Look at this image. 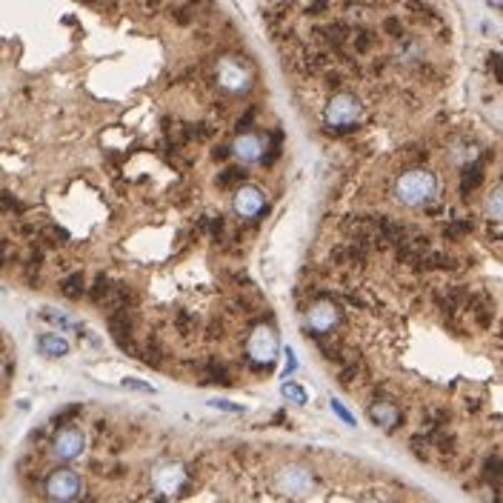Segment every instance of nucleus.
Masks as SVG:
<instances>
[{
	"instance_id": "4be33fe9",
	"label": "nucleus",
	"mask_w": 503,
	"mask_h": 503,
	"mask_svg": "<svg viewBox=\"0 0 503 503\" xmlns=\"http://www.w3.org/2000/svg\"><path fill=\"white\" fill-rule=\"evenodd\" d=\"M175 326H177V332L186 337L189 332L195 329V323H192V318H186V314H177V321H175Z\"/></svg>"
},
{
	"instance_id": "f03ea898",
	"label": "nucleus",
	"mask_w": 503,
	"mask_h": 503,
	"mask_svg": "<svg viewBox=\"0 0 503 503\" xmlns=\"http://www.w3.org/2000/svg\"><path fill=\"white\" fill-rule=\"evenodd\" d=\"M432 192H435V177L426 172H418V169L406 172L398 183V198L403 203H423L432 198Z\"/></svg>"
},
{
	"instance_id": "dca6fc26",
	"label": "nucleus",
	"mask_w": 503,
	"mask_h": 503,
	"mask_svg": "<svg viewBox=\"0 0 503 503\" xmlns=\"http://www.w3.org/2000/svg\"><path fill=\"white\" fill-rule=\"evenodd\" d=\"M198 6H201L198 0H192V3H189V0H186V3L175 6V9H172V17H175V23H183V26H186V23H192V20H195V15H198Z\"/></svg>"
},
{
	"instance_id": "ddd939ff",
	"label": "nucleus",
	"mask_w": 503,
	"mask_h": 503,
	"mask_svg": "<svg viewBox=\"0 0 503 503\" xmlns=\"http://www.w3.org/2000/svg\"><path fill=\"white\" fill-rule=\"evenodd\" d=\"M481 180H483V166H481V163L466 166V169H463V177H460V192L466 195V192H472V189H478Z\"/></svg>"
},
{
	"instance_id": "5701e85b",
	"label": "nucleus",
	"mask_w": 503,
	"mask_h": 503,
	"mask_svg": "<svg viewBox=\"0 0 503 503\" xmlns=\"http://www.w3.org/2000/svg\"><path fill=\"white\" fill-rule=\"evenodd\" d=\"M123 386H129V389H140V392H152V386H149V384H143V381H132V377H126Z\"/></svg>"
},
{
	"instance_id": "20e7f679",
	"label": "nucleus",
	"mask_w": 503,
	"mask_h": 503,
	"mask_svg": "<svg viewBox=\"0 0 503 503\" xmlns=\"http://www.w3.org/2000/svg\"><path fill=\"white\" fill-rule=\"evenodd\" d=\"M109 329H112V337H115V343L120 346L123 352H132L135 355V349H132V318H129V309H115V312H109Z\"/></svg>"
},
{
	"instance_id": "0eeeda50",
	"label": "nucleus",
	"mask_w": 503,
	"mask_h": 503,
	"mask_svg": "<svg viewBox=\"0 0 503 503\" xmlns=\"http://www.w3.org/2000/svg\"><path fill=\"white\" fill-rule=\"evenodd\" d=\"M261 206H263V195L258 192L255 186H243L240 192H238V209L243 214H255Z\"/></svg>"
},
{
	"instance_id": "412c9836",
	"label": "nucleus",
	"mask_w": 503,
	"mask_h": 503,
	"mask_svg": "<svg viewBox=\"0 0 503 503\" xmlns=\"http://www.w3.org/2000/svg\"><path fill=\"white\" fill-rule=\"evenodd\" d=\"M489 66H492V75L497 78V80H503V57L500 54H489Z\"/></svg>"
},
{
	"instance_id": "39448f33",
	"label": "nucleus",
	"mask_w": 503,
	"mask_h": 503,
	"mask_svg": "<svg viewBox=\"0 0 503 503\" xmlns=\"http://www.w3.org/2000/svg\"><path fill=\"white\" fill-rule=\"evenodd\" d=\"M83 452V435L78 429H63L57 437H54V455L60 460H72Z\"/></svg>"
},
{
	"instance_id": "7ed1b4c3",
	"label": "nucleus",
	"mask_w": 503,
	"mask_h": 503,
	"mask_svg": "<svg viewBox=\"0 0 503 503\" xmlns=\"http://www.w3.org/2000/svg\"><path fill=\"white\" fill-rule=\"evenodd\" d=\"M80 492V478L69 469H57L52 472V478L46 483V495L49 497H57V500H69Z\"/></svg>"
},
{
	"instance_id": "9b49d317",
	"label": "nucleus",
	"mask_w": 503,
	"mask_h": 503,
	"mask_svg": "<svg viewBox=\"0 0 503 503\" xmlns=\"http://www.w3.org/2000/svg\"><path fill=\"white\" fill-rule=\"evenodd\" d=\"M309 321H312V326H318V329H329L332 321H335V309H332V303L321 300L318 309H312V312H309Z\"/></svg>"
},
{
	"instance_id": "6ab92c4d",
	"label": "nucleus",
	"mask_w": 503,
	"mask_h": 503,
	"mask_svg": "<svg viewBox=\"0 0 503 503\" xmlns=\"http://www.w3.org/2000/svg\"><path fill=\"white\" fill-rule=\"evenodd\" d=\"M483 475H486V481H492V483H495V481H503V458H489Z\"/></svg>"
},
{
	"instance_id": "f8f14e48",
	"label": "nucleus",
	"mask_w": 503,
	"mask_h": 503,
	"mask_svg": "<svg viewBox=\"0 0 503 503\" xmlns=\"http://www.w3.org/2000/svg\"><path fill=\"white\" fill-rule=\"evenodd\" d=\"M41 352L52 355V358H60V355L69 352V343L63 337H57V335H46V337H41Z\"/></svg>"
},
{
	"instance_id": "f257e3e1",
	"label": "nucleus",
	"mask_w": 503,
	"mask_h": 503,
	"mask_svg": "<svg viewBox=\"0 0 503 503\" xmlns=\"http://www.w3.org/2000/svg\"><path fill=\"white\" fill-rule=\"evenodd\" d=\"M360 115H363V106L355 94L349 92H340L329 101L326 106V123L332 126L335 132H346V129H355L360 123Z\"/></svg>"
},
{
	"instance_id": "b1692460",
	"label": "nucleus",
	"mask_w": 503,
	"mask_h": 503,
	"mask_svg": "<svg viewBox=\"0 0 503 503\" xmlns=\"http://www.w3.org/2000/svg\"><path fill=\"white\" fill-rule=\"evenodd\" d=\"M252 120H255V112H252V109H249V112H246V115H243V117L238 120V129H246V126H249Z\"/></svg>"
},
{
	"instance_id": "9d476101",
	"label": "nucleus",
	"mask_w": 503,
	"mask_h": 503,
	"mask_svg": "<svg viewBox=\"0 0 503 503\" xmlns=\"http://www.w3.org/2000/svg\"><path fill=\"white\" fill-rule=\"evenodd\" d=\"M135 355L152 369H161V363H163V349H161V343H154V340H146L140 349H135Z\"/></svg>"
},
{
	"instance_id": "4468645a",
	"label": "nucleus",
	"mask_w": 503,
	"mask_h": 503,
	"mask_svg": "<svg viewBox=\"0 0 503 503\" xmlns=\"http://www.w3.org/2000/svg\"><path fill=\"white\" fill-rule=\"evenodd\" d=\"M112 286L115 283L106 277V275H98L94 277V283H92V289H89V295H92V300L98 303V306H103V300L109 298V292H112Z\"/></svg>"
},
{
	"instance_id": "f3484780",
	"label": "nucleus",
	"mask_w": 503,
	"mask_h": 503,
	"mask_svg": "<svg viewBox=\"0 0 503 503\" xmlns=\"http://www.w3.org/2000/svg\"><path fill=\"white\" fill-rule=\"evenodd\" d=\"M206 377L214 381V384H229L232 381V374H229V369L224 363H206Z\"/></svg>"
},
{
	"instance_id": "a211bd4d",
	"label": "nucleus",
	"mask_w": 503,
	"mask_h": 503,
	"mask_svg": "<svg viewBox=\"0 0 503 503\" xmlns=\"http://www.w3.org/2000/svg\"><path fill=\"white\" fill-rule=\"evenodd\" d=\"M240 180H243V169H240V166H229L226 172H220L217 186H220V189H229V186H238Z\"/></svg>"
},
{
	"instance_id": "aec40b11",
	"label": "nucleus",
	"mask_w": 503,
	"mask_h": 503,
	"mask_svg": "<svg viewBox=\"0 0 503 503\" xmlns=\"http://www.w3.org/2000/svg\"><path fill=\"white\" fill-rule=\"evenodd\" d=\"M283 395H286V398H292L295 403H306V392H303V386H298V384L283 386Z\"/></svg>"
},
{
	"instance_id": "2eb2a0df",
	"label": "nucleus",
	"mask_w": 503,
	"mask_h": 503,
	"mask_svg": "<svg viewBox=\"0 0 503 503\" xmlns=\"http://www.w3.org/2000/svg\"><path fill=\"white\" fill-rule=\"evenodd\" d=\"M60 289H63V295L66 298H83V292H86V283H83V275H69V277H63V283H60Z\"/></svg>"
},
{
	"instance_id": "423d86ee",
	"label": "nucleus",
	"mask_w": 503,
	"mask_h": 503,
	"mask_svg": "<svg viewBox=\"0 0 503 503\" xmlns=\"http://www.w3.org/2000/svg\"><path fill=\"white\" fill-rule=\"evenodd\" d=\"M369 418L377 423V426H384V429H395L400 423V412H398V406L386 403V400H377L369 406Z\"/></svg>"
},
{
	"instance_id": "1a4fd4ad",
	"label": "nucleus",
	"mask_w": 503,
	"mask_h": 503,
	"mask_svg": "<svg viewBox=\"0 0 503 503\" xmlns=\"http://www.w3.org/2000/svg\"><path fill=\"white\" fill-rule=\"evenodd\" d=\"M232 152L240 157V161H258L261 157V140L255 135H246L232 146Z\"/></svg>"
},
{
	"instance_id": "6e6552de",
	"label": "nucleus",
	"mask_w": 503,
	"mask_h": 503,
	"mask_svg": "<svg viewBox=\"0 0 503 503\" xmlns=\"http://www.w3.org/2000/svg\"><path fill=\"white\" fill-rule=\"evenodd\" d=\"M372 43H374V38H372L369 29H358V26L349 29V41H346V49H352L355 54H363V52L372 49Z\"/></svg>"
}]
</instances>
